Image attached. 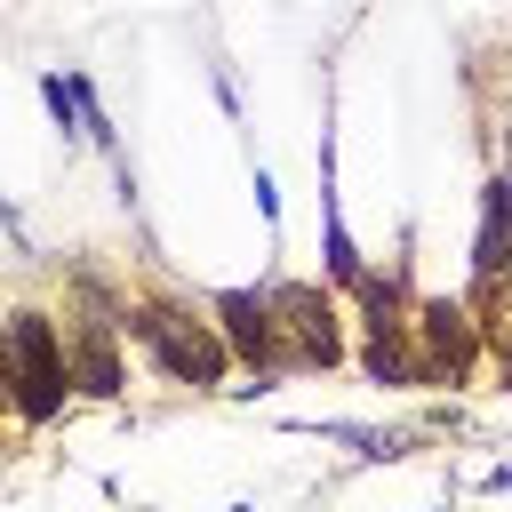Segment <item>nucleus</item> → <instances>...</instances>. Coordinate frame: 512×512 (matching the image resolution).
I'll return each mask as SVG.
<instances>
[{"instance_id":"1","label":"nucleus","mask_w":512,"mask_h":512,"mask_svg":"<svg viewBox=\"0 0 512 512\" xmlns=\"http://www.w3.org/2000/svg\"><path fill=\"white\" fill-rule=\"evenodd\" d=\"M8 384H16V408L32 416V424H48L56 408H64V352H56V328L40 320V312H16L8 320Z\"/></svg>"},{"instance_id":"2","label":"nucleus","mask_w":512,"mask_h":512,"mask_svg":"<svg viewBox=\"0 0 512 512\" xmlns=\"http://www.w3.org/2000/svg\"><path fill=\"white\" fill-rule=\"evenodd\" d=\"M128 328L160 352L168 376H184V384H216V376H224V344H216L208 328H192V320H176V312H128Z\"/></svg>"},{"instance_id":"3","label":"nucleus","mask_w":512,"mask_h":512,"mask_svg":"<svg viewBox=\"0 0 512 512\" xmlns=\"http://www.w3.org/2000/svg\"><path fill=\"white\" fill-rule=\"evenodd\" d=\"M280 312H288L280 328L296 336V360H320V368H336V360H344V336H336V304H328L320 288H288V296H280Z\"/></svg>"},{"instance_id":"4","label":"nucleus","mask_w":512,"mask_h":512,"mask_svg":"<svg viewBox=\"0 0 512 512\" xmlns=\"http://www.w3.org/2000/svg\"><path fill=\"white\" fill-rule=\"evenodd\" d=\"M216 312H224V328H232L240 360H256V368H280V320H272V304H264V296H248V288H224V296H216Z\"/></svg>"},{"instance_id":"5","label":"nucleus","mask_w":512,"mask_h":512,"mask_svg":"<svg viewBox=\"0 0 512 512\" xmlns=\"http://www.w3.org/2000/svg\"><path fill=\"white\" fill-rule=\"evenodd\" d=\"M424 320V368L432 376H464V360H472V320H464V304H424L416 312Z\"/></svg>"},{"instance_id":"6","label":"nucleus","mask_w":512,"mask_h":512,"mask_svg":"<svg viewBox=\"0 0 512 512\" xmlns=\"http://www.w3.org/2000/svg\"><path fill=\"white\" fill-rule=\"evenodd\" d=\"M472 264H480V280H496L512 264V184L480 192V248H472Z\"/></svg>"},{"instance_id":"7","label":"nucleus","mask_w":512,"mask_h":512,"mask_svg":"<svg viewBox=\"0 0 512 512\" xmlns=\"http://www.w3.org/2000/svg\"><path fill=\"white\" fill-rule=\"evenodd\" d=\"M80 392H96V400H112V392H120V360H112L104 328H88V336H80Z\"/></svg>"},{"instance_id":"8","label":"nucleus","mask_w":512,"mask_h":512,"mask_svg":"<svg viewBox=\"0 0 512 512\" xmlns=\"http://www.w3.org/2000/svg\"><path fill=\"white\" fill-rule=\"evenodd\" d=\"M368 376H376V384H408V352H400V328H376V336H368Z\"/></svg>"},{"instance_id":"9","label":"nucleus","mask_w":512,"mask_h":512,"mask_svg":"<svg viewBox=\"0 0 512 512\" xmlns=\"http://www.w3.org/2000/svg\"><path fill=\"white\" fill-rule=\"evenodd\" d=\"M232 512H248V504H232Z\"/></svg>"}]
</instances>
